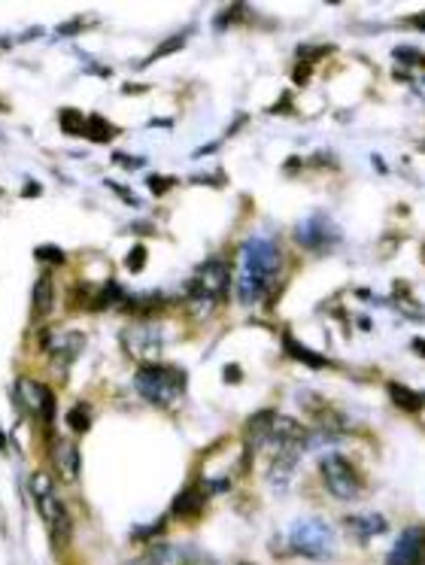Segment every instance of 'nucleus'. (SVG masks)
Segmentation results:
<instances>
[{
  "instance_id": "26",
  "label": "nucleus",
  "mask_w": 425,
  "mask_h": 565,
  "mask_svg": "<svg viewBox=\"0 0 425 565\" xmlns=\"http://www.w3.org/2000/svg\"><path fill=\"white\" fill-rule=\"evenodd\" d=\"M82 28V21H73V25H67V28H61L58 34H73V30H79Z\"/></svg>"
},
{
  "instance_id": "1",
  "label": "nucleus",
  "mask_w": 425,
  "mask_h": 565,
  "mask_svg": "<svg viewBox=\"0 0 425 565\" xmlns=\"http://www.w3.org/2000/svg\"><path fill=\"white\" fill-rule=\"evenodd\" d=\"M279 271H283V256L279 247L268 238H253L240 249V268H237V298L240 304L253 307L261 304L273 292Z\"/></svg>"
},
{
  "instance_id": "4",
  "label": "nucleus",
  "mask_w": 425,
  "mask_h": 565,
  "mask_svg": "<svg viewBox=\"0 0 425 565\" xmlns=\"http://www.w3.org/2000/svg\"><path fill=\"white\" fill-rule=\"evenodd\" d=\"M30 495H34V505L37 510H40V517L46 520V529H49V535L55 544H67L70 541V514H67L64 501L58 499L55 486H52V480L43 475V471H37L34 477H30Z\"/></svg>"
},
{
  "instance_id": "11",
  "label": "nucleus",
  "mask_w": 425,
  "mask_h": 565,
  "mask_svg": "<svg viewBox=\"0 0 425 565\" xmlns=\"http://www.w3.org/2000/svg\"><path fill=\"white\" fill-rule=\"evenodd\" d=\"M52 462H55V468H58V475L64 477V483H76L79 480V450H76L73 441H67V438H52Z\"/></svg>"
},
{
  "instance_id": "27",
  "label": "nucleus",
  "mask_w": 425,
  "mask_h": 565,
  "mask_svg": "<svg viewBox=\"0 0 425 565\" xmlns=\"http://www.w3.org/2000/svg\"><path fill=\"white\" fill-rule=\"evenodd\" d=\"M25 195H40V186H37V182H34V186H28Z\"/></svg>"
},
{
  "instance_id": "18",
  "label": "nucleus",
  "mask_w": 425,
  "mask_h": 565,
  "mask_svg": "<svg viewBox=\"0 0 425 565\" xmlns=\"http://www.w3.org/2000/svg\"><path fill=\"white\" fill-rule=\"evenodd\" d=\"M112 134H116V131H112V125H110V122H106L103 116H88V119H86V137H88V140L106 143Z\"/></svg>"
},
{
  "instance_id": "14",
  "label": "nucleus",
  "mask_w": 425,
  "mask_h": 565,
  "mask_svg": "<svg viewBox=\"0 0 425 565\" xmlns=\"http://www.w3.org/2000/svg\"><path fill=\"white\" fill-rule=\"evenodd\" d=\"M30 298H34V313H37V316H49V313H52V301H55V289H52V277H49V274H43V277L34 282V292H30Z\"/></svg>"
},
{
  "instance_id": "3",
  "label": "nucleus",
  "mask_w": 425,
  "mask_h": 565,
  "mask_svg": "<svg viewBox=\"0 0 425 565\" xmlns=\"http://www.w3.org/2000/svg\"><path fill=\"white\" fill-rule=\"evenodd\" d=\"M228 282H231V271H228L225 262L212 258V262L201 265L195 271V277L186 282V298L192 304V310L210 313L216 304H222L228 295Z\"/></svg>"
},
{
  "instance_id": "10",
  "label": "nucleus",
  "mask_w": 425,
  "mask_h": 565,
  "mask_svg": "<svg viewBox=\"0 0 425 565\" xmlns=\"http://www.w3.org/2000/svg\"><path fill=\"white\" fill-rule=\"evenodd\" d=\"M43 347L49 349L52 362L61 365V368H67V365H70L73 358L82 353V347H86V334H79V332L46 334V338H43Z\"/></svg>"
},
{
  "instance_id": "21",
  "label": "nucleus",
  "mask_w": 425,
  "mask_h": 565,
  "mask_svg": "<svg viewBox=\"0 0 425 565\" xmlns=\"http://www.w3.org/2000/svg\"><path fill=\"white\" fill-rule=\"evenodd\" d=\"M182 43H186V34H179V37H170V40H167V43L161 46V49H158V52H152V55H149V61H158V58L170 55V52L182 49ZM149 61H146V64H149Z\"/></svg>"
},
{
  "instance_id": "20",
  "label": "nucleus",
  "mask_w": 425,
  "mask_h": 565,
  "mask_svg": "<svg viewBox=\"0 0 425 565\" xmlns=\"http://www.w3.org/2000/svg\"><path fill=\"white\" fill-rule=\"evenodd\" d=\"M61 128L67 134H86V116L76 110H61Z\"/></svg>"
},
{
  "instance_id": "8",
  "label": "nucleus",
  "mask_w": 425,
  "mask_h": 565,
  "mask_svg": "<svg viewBox=\"0 0 425 565\" xmlns=\"http://www.w3.org/2000/svg\"><path fill=\"white\" fill-rule=\"evenodd\" d=\"M295 240L301 243L304 249H313V253H328L340 243V228L334 225L331 216L325 213H313L304 222L295 228Z\"/></svg>"
},
{
  "instance_id": "15",
  "label": "nucleus",
  "mask_w": 425,
  "mask_h": 565,
  "mask_svg": "<svg viewBox=\"0 0 425 565\" xmlns=\"http://www.w3.org/2000/svg\"><path fill=\"white\" fill-rule=\"evenodd\" d=\"M204 508V495L197 486H188V490H182L177 495V501H173V514L177 517H195L197 510Z\"/></svg>"
},
{
  "instance_id": "9",
  "label": "nucleus",
  "mask_w": 425,
  "mask_h": 565,
  "mask_svg": "<svg viewBox=\"0 0 425 565\" xmlns=\"http://www.w3.org/2000/svg\"><path fill=\"white\" fill-rule=\"evenodd\" d=\"M12 395H15V404H19L28 416L43 419V423H52V419H55V395H52L49 386L21 377V380H15Z\"/></svg>"
},
{
  "instance_id": "13",
  "label": "nucleus",
  "mask_w": 425,
  "mask_h": 565,
  "mask_svg": "<svg viewBox=\"0 0 425 565\" xmlns=\"http://www.w3.org/2000/svg\"><path fill=\"white\" fill-rule=\"evenodd\" d=\"M346 529H353L359 538H374L386 532V517L383 514H362V517H346Z\"/></svg>"
},
{
  "instance_id": "19",
  "label": "nucleus",
  "mask_w": 425,
  "mask_h": 565,
  "mask_svg": "<svg viewBox=\"0 0 425 565\" xmlns=\"http://www.w3.org/2000/svg\"><path fill=\"white\" fill-rule=\"evenodd\" d=\"M67 425H70L76 434L88 432V425H91V410H88V404H76V408L67 410Z\"/></svg>"
},
{
  "instance_id": "2",
  "label": "nucleus",
  "mask_w": 425,
  "mask_h": 565,
  "mask_svg": "<svg viewBox=\"0 0 425 565\" xmlns=\"http://www.w3.org/2000/svg\"><path fill=\"white\" fill-rule=\"evenodd\" d=\"M134 386L149 404H155V408H170V404L182 395V389H186V371L173 368V365L152 362V365L137 368Z\"/></svg>"
},
{
  "instance_id": "24",
  "label": "nucleus",
  "mask_w": 425,
  "mask_h": 565,
  "mask_svg": "<svg viewBox=\"0 0 425 565\" xmlns=\"http://www.w3.org/2000/svg\"><path fill=\"white\" fill-rule=\"evenodd\" d=\"M149 186H152V189H155V192H158V195H164V192H167V189H170V186H173V180H170V177H149Z\"/></svg>"
},
{
  "instance_id": "17",
  "label": "nucleus",
  "mask_w": 425,
  "mask_h": 565,
  "mask_svg": "<svg viewBox=\"0 0 425 565\" xmlns=\"http://www.w3.org/2000/svg\"><path fill=\"white\" fill-rule=\"evenodd\" d=\"M286 343V353L292 356V358H304L307 365H313V368H322V365H328V358L325 356H319V353H313V349H307V347H301V343H295V338H286L283 341Z\"/></svg>"
},
{
  "instance_id": "25",
  "label": "nucleus",
  "mask_w": 425,
  "mask_h": 565,
  "mask_svg": "<svg viewBox=\"0 0 425 565\" xmlns=\"http://www.w3.org/2000/svg\"><path fill=\"white\" fill-rule=\"evenodd\" d=\"M116 162H121V164H143V158H128V155H116Z\"/></svg>"
},
{
  "instance_id": "12",
  "label": "nucleus",
  "mask_w": 425,
  "mask_h": 565,
  "mask_svg": "<svg viewBox=\"0 0 425 565\" xmlns=\"http://www.w3.org/2000/svg\"><path fill=\"white\" fill-rule=\"evenodd\" d=\"M389 565H422V532L407 529L398 538V544L392 547Z\"/></svg>"
},
{
  "instance_id": "7",
  "label": "nucleus",
  "mask_w": 425,
  "mask_h": 565,
  "mask_svg": "<svg viewBox=\"0 0 425 565\" xmlns=\"http://www.w3.org/2000/svg\"><path fill=\"white\" fill-rule=\"evenodd\" d=\"M121 343H125V349L137 358V362L152 365L158 356H161V349H164L161 325H158V323H134L131 328H125Z\"/></svg>"
},
{
  "instance_id": "16",
  "label": "nucleus",
  "mask_w": 425,
  "mask_h": 565,
  "mask_svg": "<svg viewBox=\"0 0 425 565\" xmlns=\"http://www.w3.org/2000/svg\"><path fill=\"white\" fill-rule=\"evenodd\" d=\"M389 395L401 410H410V414H416V410L422 408V395L413 392V389L404 386V383H389Z\"/></svg>"
},
{
  "instance_id": "6",
  "label": "nucleus",
  "mask_w": 425,
  "mask_h": 565,
  "mask_svg": "<svg viewBox=\"0 0 425 565\" xmlns=\"http://www.w3.org/2000/svg\"><path fill=\"white\" fill-rule=\"evenodd\" d=\"M319 471H322V480H325V490H328L334 499L340 501H353L362 495V480L355 475V468L349 465L346 456L340 453H325L319 459Z\"/></svg>"
},
{
  "instance_id": "5",
  "label": "nucleus",
  "mask_w": 425,
  "mask_h": 565,
  "mask_svg": "<svg viewBox=\"0 0 425 565\" xmlns=\"http://www.w3.org/2000/svg\"><path fill=\"white\" fill-rule=\"evenodd\" d=\"M288 544H292V550L307 556V559H331L334 550H337L334 529L325 520H319V517L295 520L292 529H288Z\"/></svg>"
},
{
  "instance_id": "23",
  "label": "nucleus",
  "mask_w": 425,
  "mask_h": 565,
  "mask_svg": "<svg viewBox=\"0 0 425 565\" xmlns=\"http://www.w3.org/2000/svg\"><path fill=\"white\" fill-rule=\"evenodd\" d=\"M34 256L40 258V262H52V265H61V262H64V253H61L58 247H37Z\"/></svg>"
},
{
  "instance_id": "22",
  "label": "nucleus",
  "mask_w": 425,
  "mask_h": 565,
  "mask_svg": "<svg viewBox=\"0 0 425 565\" xmlns=\"http://www.w3.org/2000/svg\"><path fill=\"white\" fill-rule=\"evenodd\" d=\"M143 262H146V247H143V243H137L131 253H128V271L140 274V271H143Z\"/></svg>"
}]
</instances>
